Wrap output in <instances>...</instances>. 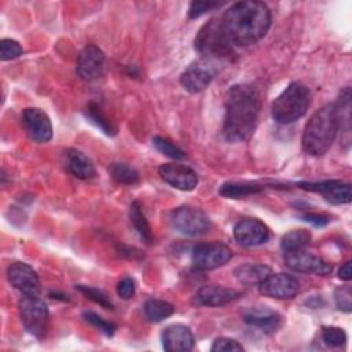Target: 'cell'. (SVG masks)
I'll return each instance as SVG.
<instances>
[{"instance_id": "1", "label": "cell", "mask_w": 352, "mask_h": 352, "mask_svg": "<svg viewBox=\"0 0 352 352\" xmlns=\"http://www.w3.org/2000/svg\"><path fill=\"white\" fill-rule=\"evenodd\" d=\"M261 109L260 92L253 84H235L226 94L223 136L230 143L243 142L254 132Z\"/></svg>"}, {"instance_id": "2", "label": "cell", "mask_w": 352, "mask_h": 352, "mask_svg": "<svg viewBox=\"0 0 352 352\" xmlns=\"http://www.w3.org/2000/svg\"><path fill=\"white\" fill-rule=\"evenodd\" d=\"M220 19L232 45L248 47L267 34L271 26V11L261 1H238L227 8Z\"/></svg>"}, {"instance_id": "3", "label": "cell", "mask_w": 352, "mask_h": 352, "mask_svg": "<svg viewBox=\"0 0 352 352\" xmlns=\"http://www.w3.org/2000/svg\"><path fill=\"white\" fill-rule=\"evenodd\" d=\"M338 133V121L334 103H327L316 110L308 120L302 138V150L309 155H323Z\"/></svg>"}, {"instance_id": "4", "label": "cell", "mask_w": 352, "mask_h": 352, "mask_svg": "<svg viewBox=\"0 0 352 352\" xmlns=\"http://www.w3.org/2000/svg\"><path fill=\"white\" fill-rule=\"evenodd\" d=\"M195 51L201 55V59L212 62L219 66L220 62L231 60L235 56L234 45L227 37L221 19L212 18L197 33L194 40Z\"/></svg>"}, {"instance_id": "5", "label": "cell", "mask_w": 352, "mask_h": 352, "mask_svg": "<svg viewBox=\"0 0 352 352\" xmlns=\"http://www.w3.org/2000/svg\"><path fill=\"white\" fill-rule=\"evenodd\" d=\"M311 91L301 82H290L272 102L271 114L278 124H292L300 120L311 104Z\"/></svg>"}, {"instance_id": "6", "label": "cell", "mask_w": 352, "mask_h": 352, "mask_svg": "<svg viewBox=\"0 0 352 352\" xmlns=\"http://www.w3.org/2000/svg\"><path fill=\"white\" fill-rule=\"evenodd\" d=\"M19 318L25 330L36 338L47 334L50 323L48 307L40 296H22L19 302Z\"/></svg>"}, {"instance_id": "7", "label": "cell", "mask_w": 352, "mask_h": 352, "mask_svg": "<svg viewBox=\"0 0 352 352\" xmlns=\"http://www.w3.org/2000/svg\"><path fill=\"white\" fill-rule=\"evenodd\" d=\"M169 220L172 227L186 236L202 235L212 226L209 216L204 210L187 205L175 208L169 214Z\"/></svg>"}, {"instance_id": "8", "label": "cell", "mask_w": 352, "mask_h": 352, "mask_svg": "<svg viewBox=\"0 0 352 352\" xmlns=\"http://www.w3.org/2000/svg\"><path fill=\"white\" fill-rule=\"evenodd\" d=\"M232 257V250L221 243V242H210V243H199L192 249L191 261L195 268L208 271L214 270L226 263H228Z\"/></svg>"}, {"instance_id": "9", "label": "cell", "mask_w": 352, "mask_h": 352, "mask_svg": "<svg viewBox=\"0 0 352 352\" xmlns=\"http://www.w3.org/2000/svg\"><path fill=\"white\" fill-rule=\"evenodd\" d=\"M219 67L217 65L208 62L205 59H198L192 62L180 76L182 87L190 94H198L204 91L216 76Z\"/></svg>"}, {"instance_id": "10", "label": "cell", "mask_w": 352, "mask_h": 352, "mask_svg": "<svg viewBox=\"0 0 352 352\" xmlns=\"http://www.w3.org/2000/svg\"><path fill=\"white\" fill-rule=\"evenodd\" d=\"M300 188L311 192L320 194L327 202L334 205L349 204L352 199V187L341 180H323V182H300Z\"/></svg>"}, {"instance_id": "11", "label": "cell", "mask_w": 352, "mask_h": 352, "mask_svg": "<svg viewBox=\"0 0 352 352\" xmlns=\"http://www.w3.org/2000/svg\"><path fill=\"white\" fill-rule=\"evenodd\" d=\"M285 263L293 271L304 272V274H314V275H319V276H327L333 271V265L329 261H326L322 257L315 256L309 252H305L304 249L286 252Z\"/></svg>"}, {"instance_id": "12", "label": "cell", "mask_w": 352, "mask_h": 352, "mask_svg": "<svg viewBox=\"0 0 352 352\" xmlns=\"http://www.w3.org/2000/svg\"><path fill=\"white\" fill-rule=\"evenodd\" d=\"M258 292L270 298L289 300L297 296L300 292L298 280L285 272L270 274L261 283H258Z\"/></svg>"}, {"instance_id": "13", "label": "cell", "mask_w": 352, "mask_h": 352, "mask_svg": "<svg viewBox=\"0 0 352 352\" xmlns=\"http://www.w3.org/2000/svg\"><path fill=\"white\" fill-rule=\"evenodd\" d=\"M10 283L25 296H40L41 285L37 272L26 263L15 261L7 268Z\"/></svg>"}, {"instance_id": "14", "label": "cell", "mask_w": 352, "mask_h": 352, "mask_svg": "<svg viewBox=\"0 0 352 352\" xmlns=\"http://www.w3.org/2000/svg\"><path fill=\"white\" fill-rule=\"evenodd\" d=\"M22 125L29 138L37 143H45L52 138V124L47 113L38 107H26L22 111Z\"/></svg>"}, {"instance_id": "15", "label": "cell", "mask_w": 352, "mask_h": 352, "mask_svg": "<svg viewBox=\"0 0 352 352\" xmlns=\"http://www.w3.org/2000/svg\"><path fill=\"white\" fill-rule=\"evenodd\" d=\"M234 238L246 248L260 246L270 239V228L258 219L246 217L235 224Z\"/></svg>"}, {"instance_id": "16", "label": "cell", "mask_w": 352, "mask_h": 352, "mask_svg": "<svg viewBox=\"0 0 352 352\" xmlns=\"http://www.w3.org/2000/svg\"><path fill=\"white\" fill-rule=\"evenodd\" d=\"M104 52L95 44H88L82 48L77 58V74L84 81H95L98 80L104 67Z\"/></svg>"}, {"instance_id": "17", "label": "cell", "mask_w": 352, "mask_h": 352, "mask_svg": "<svg viewBox=\"0 0 352 352\" xmlns=\"http://www.w3.org/2000/svg\"><path fill=\"white\" fill-rule=\"evenodd\" d=\"M158 173L165 183L182 191H191L198 184V175L190 166L183 164H162L158 169Z\"/></svg>"}, {"instance_id": "18", "label": "cell", "mask_w": 352, "mask_h": 352, "mask_svg": "<svg viewBox=\"0 0 352 352\" xmlns=\"http://www.w3.org/2000/svg\"><path fill=\"white\" fill-rule=\"evenodd\" d=\"M162 346L170 352H187L194 348V334L191 329L182 323H173L165 327L161 336Z\"/></svg>"}, {"instance_id": "19", "label": "cell", "mask_w": 352, "mask_h": 352, "mask_svg": "<svg viewBox=\"0 0 352 352\" xmlns=\"http://www.w3.org/2000/svg\"><path fill=\"white\" fill-rule=\"evenodd\" d=\"M241 296L239 292L219 285H206L194 296V304L199 307H221Z\"/></svg>"}, {"instance_id": "20", "label": "cell", "mask_w": 352, "mask_h": 352, "mask_svg": "<svg viewBox=\"0 0 352 352\" xmlns=\"http://www.w3.org/2000/svg\"><path fill=\"white\" fill-rule=\"evenodd\" d=\"M65 169L77 179L88 180L96 175L94 162L88 155L77 148H66L62 154Z\"/></svg>"}, {"instance_id": "21", "label": "cell", "mask_w": 352, "mask_h": 352, "mask_svg": "<svg viewBox=\"0 0 352 352\" xmlns=\"http://www.w3.org/2000/svg\"><path fill=\"white\" fill-rule=\"evenodd\" d=\"M243 320L267 334L275 333L282 324V316L268 307H252L245 309Z\"/></svg>"}, {"instance_id": "22", "label": "cell", "mask_w": 352, "mask_h": 352, "mask_svg": "<svg viewBox=\"0 0 352 352\" xmlns=\"http://www.w3.org/2000/svg\"><path fill=\"white\" fill-rule=\"evenodd\" d=\"M336 113H337V121H338V131L342 133V143L345 146H349V136H351V89L349 87H345L334 103Z\"/></svg>"}, {"instance_id": "23", "label": "cell", "mask_w": 352, "mask_h": 352, "mask_svg": "<svg viewBox=\"0 0 352 352\" xmlns=\"http://www.w3.org/2000/svg\"><path fill=\"white\" fill-rule=\"evenodd\" d=\"M271 274V268L260 263H245L234 270L235 278L245 285H258Z\"/></svg>"}, {"instance_id": "24", "label": "cell", "mask_w": 352, "mask_h": 352, "mask_svg": "<svg viewBox=\"0 0 352 352\" xmlns=\"http://www.w3.org/2000/svg\"><path fill=\"white\" fill-rule=\"evenodd\" d=\"M85 117L89 120L91 124H94L96 128H99L104 135L107 136H114L117 133V128L113 124V121L102 111L98 103L91 102L84 110Z\"/></svg>"}, {"instance_id": "25", "label": "cell", "mask_w": 352, "mask_h": 352, "mask_svg": "<svg viewBox=\"0 0 352 352\" xmlns=\"http://www.w3.org/2000/svg\"><path fill=\"white\" fill-rule=\"evenodd\" d=\"M263 190L261 186L256 184V183H250V182H228L220 186L219 188V194L221 197L226 198H242V197H248L252 194H257Z\"/></svg>"}, {"instance_id": "26", "label": "cell", "mask_w": 352, "mask_h": 352, "mask_svg": "<svg viewBox=\"0 0 352 352\" xmlns=\"http://www.w3.org/2000/svg\"><path fill=\"white\" fill-rule=\"evenodd\" d=\"M129 219H131L132 226H133L135 230L138 231L139 236H140L146 243H153L154 236H153V232H151V227H150V224H148V221H147L146 214H144L143 210H142L140 202L135 201V202L131 204V208H129Z\"/></svg>"}, {"instance_id": "27", "label": "cell", "mask_w": 352, "mask_h": 352, "mask_svg": "<svg viewBox=\"0 0 352 352\" xmlns=\"http://www.w3.org/2000/svg\"><path fill=\"white\" fill-rule=\"evenodd\" d=\"M143 311H144V316L147 320H150L153 323H158V322H162L164 319L169 318L173 314L175 308L170 302H168L165 300L150 298L144 302Z\"/></svg>"}, {"instance_id": "28", "label": "cell", "mask_w": 352, "mask_h": 352, "mask_svg": "<svg viewBox=\"0 0 352 352\" xmlns=\"http://www.w3.org/2000/svg\"><path fill=\"white\" fill-rule=\"evenodd\" d=\"M309 241H311V232L308 230H304V228L292 230L282 236L280 248L285 253L300 250V249H304L309 243Z\"/></svg>"}, {"instance_id": "29", "label": "cell", "mask_w": 352, "mask_h": 352, "mask_svg": "<svg viewBox=\"0 0 352 352\" xmlns=\"http://www.w3.org/2000/svg\"><path fill=\"white\" fill-rule=\"evenodd\" d=\"M110 176L121 184H136L139 182V173L128 164L114 162L109 166Z\"/></svg>"}, {"instance_id": "30", "label": "cell", "mask_w": 352, "mask_h": 352, "mask_svg": "<svg viewBox=\"0 0 352 352\" xmlns=\"http://www.w3.org/2000/svg\"><path fill=\"white\" fill-rule=\"evenodd\" d=\"M153 144L161 154L172 160H184L187 157V154L179 146H176L175 143H172L165 138H161V136L153 138Z\"/></svg>"}, {"instance_id": "31", "label": "cell", "mask_w": 352, "mask_h": 352, "mask_svg": "<svg viewBox=\"0 0 352 352\" xmlns=\"http://www.w3.org/2000/svg\"><path fill=\"white\" fill-rule=\"evenodd\" d=\"M322 340L327 346L338 348L346 344V333L338 326H323L322 327Z\"/></svg>"}, {"instance_id": "32", "label": "cell", "mask_w": 352, "mask_h": 352, "mask_svg": "<svg viewBox=\"0 0 352 352\" xmlns=\"http://www.w3.org/2000/svg\"><path fill=\"white\" fill-rule=\"evenodd\" d=\"M76 289H78L88 300L94 301L95 304H98V305H100L106 309H113L114 308L110 298L102 290H99L96 287H92V286H85V285H77Z\"/></svg>"}, {"instance_id": "33", "label": "cell", "mask_w": 352, "mask_h": 352, "mask_svg": "<svg viewBox=\"0 0 352 352\" xmlns=\"http://www.w3.org/2000/svg\"><path fill=\"white\" fill-rule=\"evenodd\" d=\"M82 318L85 319V322H88L92 326L98 327L103 334H106L109 337H111L116 333V330H117V326L114 323L103 319L100 315L95 314L94 311H84Z\"/></svg>"}, {"instance_id": "34", "label": "cell", "mask_w": 352, "mask_h": 352, "mask_svg": "<svg viewBox=\"0 0 352 352\" xmlns=\"http://www.w3.org/2000/svg\"><path fill=\"white\" fill-rule=\"evenodd\" d=\"M334 301L340 311L349 314L352 311V287L349 285L338 286L334 292Z\"/></svg>"}, {"instance_id": "35", "label": "cell", "mask_w": 352, "mask_h": 352, "mask_svg": "<svg viewBox=\"0 0 352 352\" xmlns=\"http://www.w3.org/2000/svg\"><path fill=\"white\" fill-rule=\"evenodd\" d=\"M23 50L16 40L12 38H3L0 41V58L1 60H10L21 56Z\"/></svg>"}, {"instance_id": "36", "label": "cell", "mask_w": 352, "mask_h": 352, "mask_svg": "<svg viewBox=\"0 0 352 352\" xmlns=\"http://www.w3.org/2000/svg\"><path fill=\"white\" fill-rule=\"evenodd\" d=\"M210 349L212 352H241L243 351V346L234 338L219 337L214 340Z\"/></svg>"}, {"instance_id": "37", "label": "cell", "mask_w": 352, "mask_h": 352, "mask_svg": "<svg viewBox=\"0 0 352 352\" xmlns=\"http://www.w3.org/2000/svg\"><path fill=\"white\" fill-rule=\"evenodd\" d=\"M221 6H223V3H220V1H192L188 8V18H191V19L198 18V16L206 14L208 11H212Z\"/></svg>"}, {"instance_id": "38", "label": "cell", "mask_w": 352, "mask_h": 352, "mask_svg": "<svg viewBox=\"0 0 352 352\" xmlns=\"http://www.w3.org/2000/svg\"><path fill=\"white\" fill-rule=\"evenodd\" d=\"M135 290H136V283L131 276H125L117 283V294L124 300L131 298L135 294Z\"/></svg>"}, {"instance_id": "39", "label": "cell", "mask_w": 352, "mask_h": 352, "mask_svg": "<svg viewBox=\"0 0 352 352\" xmlns=\"http://www.w3.org/2000/svg\"><path fill=\"white\" fill-rule=\"evenodd\" d=\"M301 219L314 227H324L330 223V216L323 214V213H315V212H308L301 214Z\"/></svg>"}, {"instance_id": "40", "label": "cell", "mask_w": 352, "mask_h": 352, "mask_svg": "<svg viewBox=\"0 0 352 352\" xmlns=\"http://www.w3.org/2000/svg\"><path fill=\"white\" fill-rule=\"evenodd\" d=\"M338 278L342 279V280H351L352 279V261L348 260L345 261L341 268L338 270Z\"/></svg>"}]
</instances>
